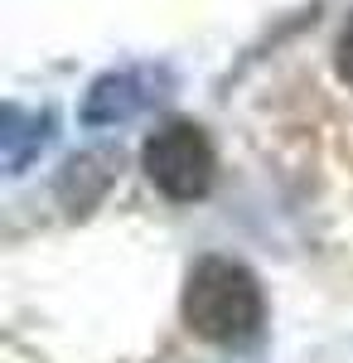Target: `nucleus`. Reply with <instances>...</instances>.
<instances>
[{
  "label": "nucleus",
  "mask_w": 353,
  "mask_h": 363,
  "mask_svg": "<svg viewBox=\"0 0 353 363\" xmlns=\"http://www.w3.org/2000/svg\"><path fill=\"white\" fill-rule=\"evenodd\" d=\"M184 325L208 344H242L262 325V291L237 262H203L184 291Z\"/></svg>",
  "instance_id": "obj_1"
},
{
  "label": "nucleus",
  "mask_w": 353,
  "mask_h": 363,
  "mask_svg": "<svg viewBox=\"0 0 353 363\" xmlns=\"http://www.w3.org/2000/svg\"><path fill=\"white\" fill-rule=\"evenodd\" d=\"M213 145L189 121H169L145 140V174L164 199H179V203L203 199L213 184Z\"/></svg>",
  "instance_id": "obj_2"
},
{
  "label": "nucleus",
  "mask_w": 353,
  "mask_h": 363,
  "mask_svg": "<svg viewBox=\"0 0 353 363\" xmlns=\"http://www.w3.org/2000/svg\"><path fill=\"white\" fill-rule=\"evenodd\" d=\"M334 63H339V78H344V83H353V15H349V25L339 29V44H334Z\"/></svg>",
  "instance_id": "obj_3"
}]
</instances>
